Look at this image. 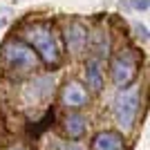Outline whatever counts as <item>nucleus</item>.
Segmentation results:
<instances>
[{"mask_svg":"<svg viewBox=\"0 0 150 150\" xmlns=\"http://www.w3.org/2000/svg\"><path fill=\"white\" fill-rule=\"evenodd\" d=\"M9 150H27V148H25V146H11Z\"/></svg>","mask_w":150,"mask_h":150,"instance_id":"2eb2a0df","label":"nucleus"},{"mask_svg":"<svg viewBox=\"0 0 150 150\" xmlns=\"http://www.w3.org/2000/svg\"><path fill=\"white\" fill-rule=\"evenodd\" d=\"M132 27H134V31H137L134 36H137V38H141V40H144V43H146V40H148V29H146L144 25H139V23H134V25H132Z\"/></svg>","mask_w":150,"mask_h":150,"instance_id":"9b49d317","label":"nucleus"},{"mask_svg":"<svg viewBox=\"0 0 150 150\" xmlns=\"http://www.w3.org/2000/svg\"><path fill=\"white\" fill-rule=\"evenodd\" d=\"M65 43H67V50L72 54H83L88 50V43H90V29L83 25L81 20H72L65 25Z\"/></svg>","mask_w":150,"mask_h":150,"instance_id":"39448f33","label":"nucleus"},{"mask_svg":"<svg viewBox=\"0 0 150 150\" xmlns=\"http://www.w3.org/2000/svg\"><path fill=\"white\" fill-rule=\"evenodd\" d=\"M110 74H112V83L119 90L128 88V85L137 79L139 61H137V56L132 54V50H123L112 58V63H110Z\"/></svg>","mask_w":150,"mask_h":150,"instance_id":"20e7f679","label":"nucleus"},{"mask_svg":"<svg viewBox=\"0 0 150 150\" xmlns=\"http://www.w3.org/2000/svg\"><path fill=\"white\" fill-rule=\"evenodd\" d=\"M29 45L31 50L38 54V58H43L47 65H56L61 61L63 52H61V40H58L56 31L50 23H43V20H36V23H29L23 29V38Z\"/></svg>","mask_w":150,"mask_h":150,"instance_id":"f257e3e1","label":"nucleus"},{"mask_svg":"<svg viewBox=\"0 0 150 150\" xmlns=\"http://www.w3.org/2000/svg\"><path fill=\"white\" fill-rule=\"evenodd\" d=\"M0 63H2V67L9 74L23 76V74H31L34 69H38L40 58H38V54L31 50L25 40L11 38L0 50Z\"/></svg>","mask_w":150,"mask_h":150,"instance_id":"f03ea898","label":"nucleus"},{"mask_svg":"<svg viewBox=\"0 0 150 150\" xmlns=\"http://www.w3.org/2000/svg\"><path fill=\"white\" fill-rule=\"evenodd\" d=\"M61 101H63V105L67 108V110H81V108L88 105L90 92L83 88L79 81H69V83H65V88H63Z\"/></svg>","mask_w":150,"mask_h":150,"instance_id":"423d86ee","label":"nucleus"},{"mask_svg":"<svg viewBox=\"0 0 150 150\" xmlns=\"http://www.w3.org/2000/svg\"><path fill=\"white\" fill-rule=\"evenodd\" d=\"M85 79H88V88L92 90V92H101V90H103L105 76H103L99 58H90V61L85 63Z\"/></svg>","mask_w":150,"mask_h":150,"instance_id":"1a4fd4ad","label":"nucleus"},{"mask_svg":"<svg viewBox=\"0 0 150 150\" xmlns=\"http://www.w3.org/2000/svg\"><path fill=\"white\" fill-rule=\"evenodd\" d=\"M9 20H11V9H7V7H5V9H0V29H2Z\"/></svg>","mask_w":150,"mask_h":150,"instance_id":"f8f14e48","label":"nucleus"},{"mask_svg":"<svg viewBox=\"0 0 150 150\" xmlns=\"http://www.w3.org/2000/svg\"><path fill=\"white\" fill-rule=\"evenodd\" d=\"M92 38H94L92 50H94V54H96L94 58H99V61H101L103 56L110 54V36H108V31H96Z\"/></svg>","mask_w":150,"mask_h":150,"instance_id":"9d476101","label":"nucleus"},{"mask_svg":"<svg viewBox=\"0 0 150 150\" xmlns=\"http://www.w3.org/2000/svg\"><path fill=\"white\" fill-rule=\"evenodd\" d=\"M61 150H85V148H83V146L79 144V141H65Z\"/></svg>","mask_w":150,"mask_h":150,"instance_id":"4468645a","label":"nucleus"},{"mask_svg":"<svg viewBox=\"0 0 150 150\" xmlns=\"http://www.w3.org/2000/svg\"><path fill=\"white\" fill-rule=\"evenodd\" d=\"M130 5L137 9V11H148V0H130Z\"/></svg>","mask_w":150,"mask_h":150,"instance_id":"ddd939ff","label":"nucleus"},{"mask_svg":"<svg viewBox=\"0 0 150 150\" xmlns=\"http://www.w3.org/2000/svg\"><path fill=\"white\" fill-rule=\"evenodd\" d=\"M85 130H88V119H85L81 112H69L67 117L63 119V132H65L69 139L83 137Z\"/></svg>","mask_w":150,"mask_h":150,"instance_id":"6e6552de","label":"nucleus"},{"mask_svg":"<svg viewBox=\"0 0 150 150\" xmlns=\"http://www.w3.org/2000/svg\"><path fill=\"white\" fill-rule=\"evenodd\" d=\"M92 150H125V139L117 130H103L94 137Z\"/></svg>","mask_w":150,"mask_h":150,"instance_id":"0eeeda50","label":"nucleus"},{"mask_svg":"<svg viewBox=\"0 0 150 150\" xmlns=\"http://www.w3.org/2000/svg\"><path fill=\"white\" fill-rule=\"evenodd\" d=\"M139 105H141V96H139V88L128 85L119 92V96L114 99V114L117 121L123 130H130L139 114Z\"/></svg>","mask_w":150,"mask_h":150,"instance_id":"7ed1b4c3","label":"nucleus"}]
</instances>
